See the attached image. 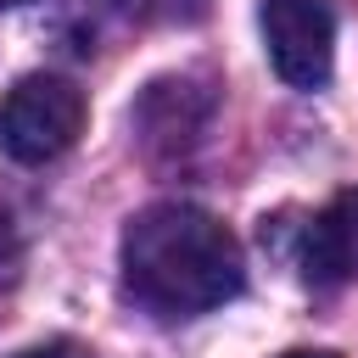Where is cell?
<instances>
[{"instance_id": "6da1fadb", "label": "cell", "mask_w": 358, "mask_h": 358, "mask_svg": "<svg viewBox=\"0 0 358 358\" xmlns=\"http://www.w3.org/2000/svg\"><path fill=\"white\" fill-rule=\"evenodd\" d=\"M241 280V241L190 201H157L123 229V291L157 319L207 313L229 302Z\"/></svg>"}, {"instance_id": "7a4b0ae2", "label": "cell", "mask_w": 358, "mask_h": 358, "mask_svg": "<svg viewBox=\"0 0 358 358\" xmlns=\"http://www.w3.org/2000/svg\"><path fill=\"white\" fill-rule=\"evenodd\" d=\"M84 134V95L56 73H28L0 101V151L17 162H50Z\"/></svg>"}, {"instance_id": "3957f363", "label": "cell", "mask_w": 358, "mask_h": 358, "mask_svg": "<svg viewBox=\"0 0 358 358\" xmlns=\"http://www.w3.org/2000/svg\"><path fill=\"white\" fill-rule=\"evenodd\" d=\"M263 50L291 90H324L336 67L330 0H263Z\"/></svg>"}, {"instance_id": "277c9868", "label": "cell", "mask_w": 358, "mask_h": 358, "mask_svg": "<svg viewBox=\"0 0 358 358\" xmlns=\"http://www.w3.org/2000/svg\"><path fill=\"white\" fill-rule=\"evenodd\" d=\"M358 268V190L336 196L313 224H308V241H302V280L330 291L341 280H352Z\"/></svg>"}, {"instance_id": "5b68a950", "label": "cell", "mask_w": 358, "mask_h": 358, "mask_svg": "<svg viewBox=\"0 0 358 358\" xmlns=\"http://www.w3.org/2000/svg\"><path fill=\"white\" fill-rule=\"evenodd\" d=\"M17 274H22V235H17V224H11V213L0 201V291L17 285Z\"/></svg>"}, {"instance_id": "8992f818", "label": "cell", "mask_w": 358, "mask_h": 358, "mask_svg": "<svg viewBox=\"0 0 358 358\" xmlns=\"http://www.w3.org/2000/svg\"><path fill=\"white\" fill-rule=\"evenodd\" d=\"M17 358H78V347H67V341H45V347H28V352H17Z\"/></svg>"}, {"instance_id": "52a82bcc", "label": "cell", "mask_w": 358, "mask_h": 358, "mask_svg": "<svg viewBox=\"0 0 358 358\" xmlns=\"http://www.w3.org/2000/svg\"><path fill=\"white\" fill-rule=\"evenodd\" d=\"M280 358H336V352H280Z\"/></svg>"}, {"instance_id": "ba28073f", "label": "cell", "mask_w": 358, "mask_h": 358, "mask_svg": "<svg viewBox=\"0 0 358 358\" xmlns=\"http://www.w3.org/2000/svg\"><path fill=\"white\" fill-rule=\"evenodd\" d=\"M6 6H22V0H0V11H6Z\"/></svg>"}]
</instances>
